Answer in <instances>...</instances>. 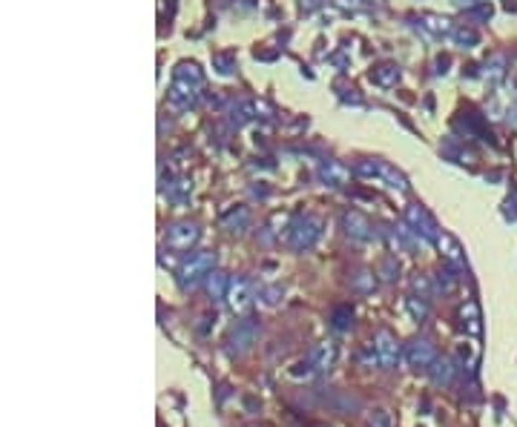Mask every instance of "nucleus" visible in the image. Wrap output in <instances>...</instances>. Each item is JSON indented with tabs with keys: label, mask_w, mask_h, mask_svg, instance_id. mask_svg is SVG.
I'll use <instances>...</instances> for the list:
<instances>
[{
	"label": "nucleus",
	"mask_w": 517,
	"mask_h": 427,
	"mask_svg": "<svg viewBox=\"0 0 517 427\" xmlns=\"http://www.w3.org/2000/svg\"><path fill=\"white\" fill-rule=\"evenodd\" d=\"M216 264V255L213 253H199V255H193L190 262L181 267V281L185 284H193V281H199L201 276H207L213 270Z\"/></svg>",
	"instance_id": "20e7f679"
},
{
	"label": "nucleus",
	"mask_w": 517,
	"mask_h": 427,
	"mask_svg": "<svg viewBox=\"0 0 517 427\" xmlns=\"http://www.w3.org/2000/svg\"><path fill=\"white\" fill-rule=\"evenodd\" d=\"M230 307L236 310V313H248L250 293H248V284H244V281H233L230 284Z\"/></svg>",
	"instance_id": "1a4fd4ad"
},
{
	"label": "nucleus",
	"mask_w": 517,
	"mask_h": 427,
	"mask_svg": "<svg viewBox=\"0 0 517 427\" xmlns=\"http://www.w3.org/2000/svg\"><path fill=\"white\" fill-rule=\"evenodd\" d=\"M210 293H216V295H222V293H225V278L218 276V273L210 278Z\"/></svg>",
	"instance_id": "2eb2a0df"
},
{
	"label": "nucleus",
	"mask_w": 517,
	"mask_h": 427,
	"mask_svg": "<svg viewBox=\"0 0 517 427\" xmlns=\"http://www.w3.org/2000/svg\"><path fill=\"white\" fill-rule=\"evenodd\" d=\"M199 241V227L190 224V222H178L167 230V247L178 250V253H187L193 244Z\"/></svg>",
	"instance_id": "f03ea898"
},
{
	"label": "nucleus",
	"mask_w": 517,
	"mask_h": 427,
	"mask_svg": "<svg viewBox=\"0 0 517 427\" xmlns=\"http://www.w3.org/2000/svg\"><path fill=\"white\" fill-rule=\"evenodd\" d=\"M201 89V72L196 63H181L176 69V81H173V89H170V103L173 107H190L193 101H196Z\"/></svg>",
	"instance_id": "f257e3e1"
},
{
	"label": "nucleus",
	"mask_w": 517,
	"mask_h": 427,
	"mask_svg": "<svg viewBox=\"0 0 517 427\" xmlns=\"http://www.w3.org/2000/svg\"><path fill=\"white\" fill-rule=\"evenodd\" d=\"M319 178L325 181V184H331V187H342V184H348L351 173H348L340 161H325V164L319 166Z\"/></svg>",
	"instance_id": "0eeeda50"
},
{
	"label": "nucleus",
	"mask_w": 517,
	"mask_h": 427,
	"mask_svg": "<svg viewBox=\"0 0 517 427\" xmlns=\"http://www.w3.org/2000/svg\"><path fill=\"white\" fill-rule=\"evenodd\" d=\"M371 77H373V84H380V86H394L399 81V69L394 67V63H385V67L373 69Z\"/></svg>",
	"instance_id": "9b49d317"
},
{
	"label": "nucleus",
	"mask_w": 517,
	"mask_h": 427,
	"mask_svg": "<svg viewBox=\"0 0 517 427\" xmlns=\"http://www.w3.org/2000/svg\"><path fill=\"white\" fill-rule=\"evenodd\" d=\"M333 361V344H319L316 347V353H314V365L316 370H325L328 365Z\"/></svg>",
	"instance_id": "ddd939ff"
},
{
	"label": "nucleus",
	"mask_w": 517,
	"mask_h": 427,
	"mask_svg": "<svg viewBox=\"0 0 517 427\" xmlns=\"http://www.w3.org/2000/svg\"><path fill=\"white\" fill-rule=\"evenodd\" d=\"M316 238H319V222L316 218H305V222H300L291 230V244L296 250H308Z\"/></svg>",
	"instance_id": "39448f33"
},
{
	"label": "nucleus",
	"mask_w": 517,
	"mask_h": 427,
	"mask_svg": "<svg viewBox=\"0 0 517 427\" xmlns=\"http://www.w3.org/2000/svg\"><path fill=\"white\" fill-rule=\"evenodd\" d=\"M455 41L460 44V46H474L477 41H480V35H477L472 26H460V29L455 32Z\"/></svg>",
	"instance_id": "4468645a"
},
{
	"label": "nucleus",
	"mask_w": 517,
	"mask_h": 427,
	"mask_svg": "<svg viewBox=\"0 0 517 427\" xmlns=\"http://www.w3.org/2000/svg\"><path fill=\"white\" fill-rule=\"evenodd\" d=\"M406 222L414 227V232H420V236H423L425 241H437L439 232L434 230L429 213H425L420 204H411V206H406Z\"/></svg>",
	"instance_id": "7ed1b4c3"
},
{
	"label": "nucleus",
	"mask_w": 517,
	"mask_h": 427,
	"mask_svg": "<svg viewBox=\"0 0 517 427\" xmlns=\"http://www.w3.org/2000/svg\"><path fill=\"white\" fill-rule=\"evenodd\" d=\"M514 112H517V98H514Z\"/></svg>",
	"instance_id": "dca6fc26"
},
{
	"label": "nucleus",
	"mask_w": 517,
	"mask_h": 427,
	"mask_svg": "<svg viewBox=\"0 0 517 427\" xmlns=\"http://www.w3.org/2000/svg\"><path fill=\"white\" fill-rule=\"evenodd\" d=\"M342 224H345V232L357 241H371L373 238V230H371V222L365 215L359 213H345L342 215Z\"/></svg>",
	"instance_id": "423d86ee"
},
{
	"label": "nucleus",
	"mask_w": 517,
	"mask_h": 427,
	"mask_svg": "<svg viewBox=\"0 0 517 427\" xmlns=\"http://www.w3.org/2000/svg\"><path fill=\"white\" fill-rule=\"evenodd\" d=\"M377 353H380V365L382 367H394L397 365V359H399V347H397V342L391 339L388 333H380L377 335Z\"/></svg>",
	"instance_id": "6e6552de"
},
{
	"label": "nucleus",
	"mask_w": 517,
	"mask_h": 427,
	"mask_svg": "<svg viewBox=\"0 0 517 427\" xmlns=\"http://www.w3.org/2000/svg\"><path fill=\"white\" fill-rule=\"evenodd\" d=\"M408 359H411V365H417V367H429L431 361H434V347H431L429 342H417V344H411Z\"/></svg>",
	"instance_id": "9d476101"
},
{
	"label": "nucleus",
	"mask_w": 517,
	"mask_h": 427,
	"mask_svg": "<svg viewBox=\"0 0 517 427\" xmlns=\"http://www.w3.org/2000/svg\"><path fill=\"white\" fill-rule=\"evenodd\" d=\"M437 244H439V250L446 253V258H448V262L460 264V247H457V241H455V238H451V236H446V232H443V236H437Z\"/></svg>",
	"instance_id": "f8f14e48"
}]
</instances>
